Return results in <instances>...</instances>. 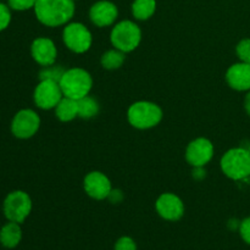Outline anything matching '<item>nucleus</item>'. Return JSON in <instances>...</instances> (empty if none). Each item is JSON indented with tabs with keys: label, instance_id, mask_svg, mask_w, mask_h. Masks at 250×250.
I'll return each instance as SVG.
<instances>
[{
	"label": "nucleus",
	"instance_id": "18",
	"mask_svg": "<svg viewBox=\"0 0 250 250\" xmlns=\"http://www.w3.org/2000/svg\"><path fill=\"white\" fill-rule=\"evenodd\" d=\"M156 11V0H134L132 4V14L139 21H146Z\"/></svg>",
	"mask_w": 250,
	"mask_h": 250
},
{
	"label": "nucleus",
	"instance_id": "6",
	"mask_svg": "<svg viewBox=\"0 0 250 250\" xmlns=\"http://www.w3.org/2000/svg\"><path fill=\"white\" fill-rule=\"evenodd\" d=\"M32 211V199L28 193L23 190H14L4 199L2 212L7 221L17 222L21 225L26 221Z\"/></svg>",
	"mask_w": 250,
	"mask_h": 250
},
{
	"label": "nucleus",
	"instance_id": "9",
	"mask_svg": "<svg viewBox=\"0 0 250 250\" xmlns=\"http://www.w3.org/2000/svg\"><path fill=\"white\" fill-rule=\"evenodd\" d=\"M41 117L31 109L20 110L11 121V133L19 139H29L38 132Z\"/></svg>",
	"mask_w": 250,
	"mask_h": 250
},
{
	"label": "nucleus",
	"instance_id": "24",
	"mask_svg": "<svg viewBox=\"0 0 250 250\" xmlns=\"http://www.w3.org/2000/svg\"><path fill=\"white\" fill-rule=\"evenodd\" d=\"M11 22V10L7 5L0 2V32L6 29Z\"/></svg>",
	"mask_w": 250,
	"mask_h": 250
},
{
	"label": "nucleus",
	"instance_id": "27",
	"mask_svg": "<svg viewBox=\"0 0 250 250\" xmlns=\"http://www.w3.org/2000/svg\"><path fill=\"white\" fill-rule=\"evenodd\" d=\"M107 199L111 203H120L122 199H124V193L120 189H111Z\"/></svg>",
	"mask_w": 250,
	"mask_h": 250
},
{
	"label": "nucleus",
	"instance_id": "25",
	"mask_svg": "<svg viewBox=\"0 0 250 250\" xmlns=\"http://www.w3.org/2000/svg\"><path fill=\"white\" fill-rule=\"evenodd\" d=\"M114 250H137V243L131 237L124 236L117 239Z\"/></svg>",
	"mask_w": 250,
	"mask_h": 250
},
{
	"label": "nucleus",
	"instance_id": "2",
	"mask_svg": "<svg viewBox=\"0 0 250 250\" xmlns=\"http://www.w3.org/2000/svg\"><path fill=\"white\" fill-rule=\"evenodd\" d=\"M63 97L78 100L89 94L93 87V80L87 70L81 67L68 68L59 81Z\"/></svg>",
	"mask_w": 250,
	"mask_h": 250
},
{
	"label": "nucleus",
	"instance_id": "28",
	"mask_svg": "<svg viewBox=\"0 0 250 250\" xmlns=\"http://www.w3.org/2000/svg\"><path fill=\"white\" fill-rule=\"evenodd\" d=\"M244 109H246V112L250 117V90L248 92V94L246 95V98H244Z\"/></svg>",
	"mask_w": 250,
	"mask_h": 250
},
{
	"label": "nucleus",
	"instance_id": "1",
	"mask_svg": "<svg viewBox=\"0 0 250 250\" xmlns=\"http://www.w3.org/2000/svg\"><path fill=\"white\" fill-rule=\"evenodd\" d=\"M75 10L73 0H37L34 14L44 26L60 27L72 19Z\"/></svg>",
	"mask_w": 250,
	"mask_h": 250
},
{
	"label": "nucleus",
	"instance_id": "19",
	"mask_svg": "<svg viewBox=\"0 0 250 250\" xmlns=\"http://www.w3.org/2000/svg\"><path fill=\"white\" fill-rule=\"evenodd\" d=\"M126 61V53L119 50V49H111V50L105 51L102 55L100 62L105 70L114 71L119 70Z\"/></svg>",
	"mask_w": 250,
	"mask_h": 250
},
{
	"label": "nucleus",
	"instance_id": "16",
	"mask_svg": "<svg viewBox=\"0 0 250 250\" xmlns=\"http://www.w3.org/2000/svg\"><path fill=\"white\" fill-rule=\"evenodd\" d=\"M22 239V229L20 224L9 221L0 229V244L7 249L16 248Z\"/></svg>",
	"mask_w": 250,
	"mask_h": 250
},
{
	"label": "nucleus",
	"instance_id": "3",
	"mask_svg": "<svg viewBox=\"0 0 250 250\" xmlns=\"http://www.w3.org/2000/svg\"><path fill=\"white\" fill-rule=\"evenodd\" d=\"M163 117V109L155 103L146 100L133 103L127 110V120L137 129L153 128L160 124Z\"/></svg>",
	"mask_w": 250,
	"mask_h": 250
},
{
	"label": "nucleus",
	"instance_id": "10",
	"mask_svg": "<svg viewBox=\"0 0 250 250\" xmlns=\"http://www.w3.org/2000/svg\"><path fill=\"white\" fill-rule=\"evenodd\" d=\"M215 148L210 139L199 137L188 144L186 149V160L193 167H204L214 158Z\"/></svg>",
	"mask_w": 250,
	"mask_h": 250
},
{
	"label": "nucleus",
	"instance_id": "11",
	"mask_svg": "<svg viewBox=\"0 0 250 250\" xmlns=\"http://www.w3.org/2000/svg\"><path fill=\"white\" fill-rule=\"evenodd\" d=\"M155 209L159 216L166 221H178L185 215V203L175 193H163L156 199Z\"/></svg>",
	"mask_w": 250,
	"mask_h": 250
},
{
	"label": "nucleus",
	"instance_id": "4",
	"mask_svg": "<svg viewBox=\"0 0 250 250\" xmlns=\"http://www.w3.org/2000/svg\"><path fill=\"white\" fill-rule=\"evenodd\" d=\"M225 176L234 181L250 176V151L246 148H232L224 154L220 161Z\"/></svg>",
	"mask_w": 250,
	"mask_h": 250
},
{
	"label": "nucleus",
	"instance_id": "8",
	"mask_svg": "<svg viewBox=\"0 0 250 250\" xmlns=\"http://www.w3.org/2000/svg\"><path fill=\"white\" fill-rule=\"evenodd\" d=\"M63 98L59 82L53 80H42L33 92L34 104L43 110L54 109Z\"/></svg>",
	"mask_w": 250,
	"mask_h": 250
},
{
	"label": "nucleus",
	"instance_id": "15",
	"mask_svg": "<svg viewBox=\"0 0 250 250\" xmlns=\"http://www.w3.org/2000/svg\"><path fill=\"white\" fill-rule=\"evenodd\" d=\"M226 82L232 89L238 92L250 90V63H233L226 71Z\"/></svg>",
	"mask_w": 250,
	"mask_h": 250
},
{
	"label": "nucleus",
	"instance_id": "5",
	"mask_svg": "<svg viewBox=\"0 0 250 250\" xmlns=\"http://www.w3.org/2000/svg\"><path fill=\"white\" fill-rule=\"evenodd\" d=\"M110 41L115 49H119L126 54L131 53L141 44L142 31L137 23L129 20H125L112 28Z\"/></svg>",
	"mask_w": 250,
	"mask_h": 250
},
{
	"label": "nucleus",
	"instance_id": "22",
	"mask_svg": "<svg viewBox=\"0 0 250 250\" xmlns=\"http://www.w3.org/2000/svg\"><path fill=\"white\" fill-rule=\"evenodd\" d=\"M236 53L242 62L250 63V38H244L237 44Z\"/></svg>",
	"mask_w": 250,
	"mask_h": 250
},
{
	"label": "nucleus",
	"instance_id": "17",
	"mask_svg": "<svg viewBox=\"0 0 250 250\" xmlns=\"http://www.w3.org/2000/svg\"><path fill=\"white\" fill-rule=\"evenodd\" d=\"M55 115L61 122H71L78 117L77 100L63 97L55 106Z\"/></svg>",
	"mask_w": 250,
	"mask_h": 250
},
{
	"label": "nucleus",
	"instance_id": "20",
	"mask_svg": "<svg viewBox=\"0 0 250 250\" xmlns=\"http://www.w3.org/2000/svg\"><path fill=\"white\" fill-rule=\"evenodd\" d=\"M78 103V117L83 120H90L95 117L99 112V103L95 98L89 97V94L77 100Z\"/></svg>",
	"mask_w": 250,
	"mask_h": 250
},
{
	"label": "nucleus",
	"instance_id": "29",
	"mask_svg": "<svg viewBox=\"0 0 250 250\" xmlns=\"http://www.w3.org/2000/svg\"><path fill=\"white\" fill-rule=\"evenodd\" d=\"M249 151H250V146H249Z\"/></svg>",
	"mask_w": 250,
	"mask_h": 250
},
{
	"label": "nucleus",
	"instance_id": "14",
	"mask_svg": "<svg viewBox=\"0 0 250 250\" xmlns=\"http://www.w3.org/2000/svg\"><path fill=\"white\" fill-rule=\"evenodd\" d=\"M119 10L116 5L107 0L95 2L89 10V19L97 27H109L116 21Z\"/></svg>",
	"mask_w": 250,
	"mask_h": 250
},
{
	"label": "nucleus",
	"instance_id": "23",
	"mask_svg": "<svg viewBox=\"0 0 250 250\" xmlns=\"http://www.w3.org/2000/svg\"><path fill=\"white\" fill-rule=\"evenodd\" d=\"M9 7L15 11H26V10L34 9L37 0H7Z\"/></svg>",
	"mask_w": 250,
	"mask_h": 250
},
{
	"label": "nucleus",
	"instance_id": "12",
	"mask_svg": "<svg viewBox=\"0 0 250 250\" xmlns=\"http://www.w3.org/2000/svg\"><path fill=\"white\" fill-rule=\"evenodd\" d=\"M84 192L94 200L107 199L111 192V181L100 171H92L83 180Z\"/></svg>",
	"mask_w": 250,
	"mask_h": 250
},
{
	"label": "nucleus",
	"instance_id": "21",
	"mask_svg": "<svg viewBox=\"0 0 250 250\" xmlns=\"http://www.w3.org/2000/svg\"><path fill=\"white\" fill-rule=\"evenodd\" d=\"M65 68H62L60 66V67H58V66H54V65H50V66H45L44 67V70H42L41 72H39V78L42 80H53V81H56V82H59L61 78V76L63 75V72H65Z\"/></svg>",
	"mask_w": 250,
	"mask_h": 250
},
{
	"label": "nucleus",
	"instance_id": "7",
	"mask_svg": "<svg viewBox=\"0 0 250 250\" xmlns=\"http://www.w3.org/2000/svg\"><path fill=\"white\" fill-rule=\"evenodd\" d=\"M62 41L68 50L76 54H83L92 46L93 37L89 29L80 22L66 24L62 31Z\"/></svg>",
	"mask_w": 250,
	"mask_h": 250
},
{
	"label": "nucleus",
	"instance_id": "13",
	"mask_svg": "<svg viewBox=\"0 0 250 250\" xmlns=\"http://www.w3.org/2000/svg\"><path fill=\"white\" fill-rule=\"evenodd\" d=\"M31 55L38 65L50 66L54 65L58 58V49L55 43L50 38L39 37L33 41L31 45Z\"/></svg>",
	"mask_w": 250,
	"mask_h": 250
},
{
	"label": "nucleus",
	"instance_id": "26",
	"mask_svg": "<svg viewBox=\"0 0 250 250\" xmlns=\"http://www.w3.org/2000/svg\"><path fill=\"white\" fill-rule=\"evenodd\" d=\"M238 231L239 234H241V238L250 246V216L246 217L243 221H241V226H239Z\"/></svg>",
	"mask_w": 250,
	"mask_h": 250
}]
</instances>
